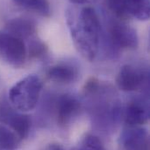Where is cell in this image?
<instances>
[{
	"mask_svg": "<svg viewBox=\"0 0 150 150\" xmlns=\"http://www.w3.org/2000/svg\"><path fill=\"white\" fill-rule=\"evenodd\" d=\"M66 23L78 52L87 60L93 61L98 54L103 31L96 11L85 6L69 7L65 12Z\"/></svg>",
	"mask_w": 150,
	"mask_h": 150,
	"instance_id": "1",
	"label": "cell"
},
{
	"mask_svg": "<svg viewBox=\"0 0 150 150\" xmlns=\"http://www.w3.org/2000/svg\"><path fill=\"white\" fill-rule=\"evenodd\" d=\"M83 93L90 103L92 118L98 125H113L122 115L119 101L111 86L90 78L84 85Z\"/></svg>",
	"mask_w": 150,
	"mask_h": 150,
	"instance_id": "2",
	"label": "cell"
},
{
	"mask_svg": "<svg viewBox=\"0 0 150 150\" xmlns=\"http://www.w3.org/2000/svg\"><path fill=\"white\" fill-rule=\"evenodd\" d=\"M43 82L35 74H30L18 81L9 91L8 99L11 104L21 112H28L37 106Z\"/></svg>",
	"mask_w": 150,
	"mask_h": 150,
	"instance_id": "3",
	"label": "cell"
},
{
	"mask_svg": "<svg viewBox=\"0 0 150 150\" xmlns=\"http://www.w3.org/2000/svg\"><path fill=\"white\" fill-rule=\"evenodd\" d=\"M107 44L109 52L113 55L119 50L124 49H136L139 45V37L135 29L123 21L112 19L107 27L106 37L104 38Z\"/></svg>",
	"mask_w": 150,
	"mask_h": 150,
	"instance_id": "4",
	"label": "cell"
},
{
	"mask_svg": "<svg viewBox=\"0 0 150 150\" xmlns=\"http://www.w3.org/2000/svg\"><path fill=\"white\" fill-rule=\"evenodd\" d=\"M0 124L14 131L21 141L28 137L32 128L31 117L24 112L17 110L4 93L0 96Z\"/></svg>",
	"mask_w": 150,
	"mask_h": 150,
	"instance_id": "5",
	"label": "cell"
},
{
	"mask_svg": "<svg viewBox=\"0 0 150 150\" xmlns=\"http://www.w3.org/2000/svg\"><path fill=\"white\" fill-rule=\"evenodd\" d=\"M116 84L123 92L144 91L149 93V71L147 67L125 65L118 73Z\"/></svg>",
	"mask_w": 150,
	"mask_h": 150,
	"instance_id": "6",
	"label": "cell"
},
{
	"mask_svg": "<svg viewBox=\"0 0 150 150\" xmlns=\"http://www.w3.org/2000/svg\"><path fill=\"white\" fill-rule=\"evenodd\" d=\"M0 58L15 68L23 67L27 59L24 40L5 31L0 32Z\"/></svg>",
	"mask_w": 150,
	"mask_h": 150,
	"instance_id": "7",
	"label": "cell"
},
{
	"mask_svg": "<svg viewBox=\"0 0 150 150\" xmlns=\"http://www.w3.org/2000/svg\"><path fill=\"white\" fill-rule=\"evenodd\" d=\"M110 10L120 19L149 18V0H108Z\"/></svg>",
	"mask_w": 150,
	"mask_h": 150,
	"instance_id": "8",
	"label": "cell"
},
{
	"mask_svg": "<svg viewBox=\"0 0 150 150\" xmlns=\"http://www.w3.org/2000/svg\"><path fill=\"white\" fill-rule=\"evenodd\" d=\"M82 105L78 98L70 93L59 95L54 101V113L56 122L61 127H67L77 117Z\"/></svg>",
	"mask_w": 150,
	"mask_h": 150,
	"instance_id": "9",
	"label": "cell"
},
{
	"mask_svg": "<svg viewBox=\"0 0 150 150\" xmlns=\"http://www.w3.org/2000/svg\"><path fill=\"white\" fill-rule=\"evenodd\" d=\"M126 127H141L149 120V101L148 94L133 99L126 105L124 112Z\"/></svg>",
	"mask_w": 150,
	"mask_h": 150,
	"instance_id": "10",
	"label": "cell"
},
{
	"mask_svg": "<svg viewBox=\"0 0 150 150\" xmlns=\"http://www.w3.org/2000/svg\"><path fill=\"white\" fill-rule=\"evenodd\" d=\"M119 150H149V134L142 127H126L118 140Z\"/></svg>",
	"mask_w": 150,
	"mask_h": 150,
	"instance_id": "11",
	"label": "cell"
},
{
	"mask_svg": "<svg viewBox=\"0 0 150 150\" xmlns=\"http://www.w3.org/2000/svg\"><path fill=\"white\" fill-rule=\"evenodd\" d=\"M79 71L72 63L61 62L50 67L47 71V77L59 84H70L78 79Z\"/></svg>",
	"mask_w": 150,
	"mask_h": 150,
	"instance_id": "12",
	"label": "cell"
},
{
	"mask_svg": "<svg viewBox=\"0 0 150 150\" xmlns=\"http://www.w3.org/2000/svg\"><path fill=\"white\" fill-rule=\"evenodd\" d=\"M4 31L21 39L33 38L36 33V24L27 18H15L5 24Z\"/></svg>",
	"mask_w": 150,
	"mask_h": 150,
	"instance_id": "13",
	"label": "cell"
},
{
	"mask_svg": "<svg viewBox=\"0 0 150 150\" xmlns=\"http://www.w3.org/2000/svg\"><path fill=\"white\" fill-rule=\"evenodd\" d=\"M18 6L35 12L42 17H49L51 8L48 0H13Z\"/></svg>",
	"mask_w": 150,
	"mask_h": 150,
	"instance_id": "14",
	"label": "cell"
},
{
	"mask_svg": "<svg viewBox=\"0 0 150 150\" xmlns=\"http://www.w3.org/2000/svg\"><path fill=\"white\" fill-rule=\"evenodd\" d=\"M21 142L18 134L8 127L0 124V149L13 150L17 149Z\"/></svg>",
	"mask_w": 150,
	"mask_h": 150,
	"instance_id": "15",
	"label": "cell"
},
{
	"mask_svg": "<svg viewBox=\"0 0 150 150\" xmlns=\"http://www.w3.org/2000/svg\"><path fill=\"white\" fill-rule=\"evenodd\" d=\"M27 49V56L33 59H39L44 58L47 53V45L36 38H32Z\"/></svg>",
	"mask_w": 150,
	"mask_h": 150,
	"instance_id": "16",
	"label": "cell"
},
{
	"mask_svg": "<svg viewBox=\"0 0 150 150\" xmlns=\"http://www.w3.org/2000/svg\"><path fill=\"white\" fill-rule=\"evenodd\" d=\"M76 150H106V149L98 136L87 134L80 142Z\"/></svg>",
	"mask_w": 150,
	"mask_h": 150,
	"instance_id": "17",
	"label": "cell"
},
{
	"mask_svg": "<svg viewBox=\"0 0 150 150\" xmlns=\"http://www.w3.org/2000/svg\"><path fill=\"white\" fill-rule=\"evenodd\" d=\"M43 150H63L62 147L58 144V143H50L48 144L47 147H45V149Z\"/></svg>",
	"mask_w": 150,
	"mask_h": 150,
	"instance_id": "18",
	"label": "cell"
},
{
	"mask_svg": "<svg viewBox=\"0 0 150 150\" xmlns=\"http://www.w3.org/2000/svg\"><path fill=\"white\" fill-rule=\"evenodd\" d=\"M70 1L75 4H90L96 2L97 0H70Z\"/></svg>",
	"mask_w": 150,
	"mask_h": 150,
	"instance_id": "19",
	"label": "cell"
}]
</instances>
